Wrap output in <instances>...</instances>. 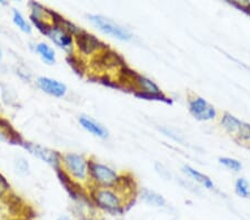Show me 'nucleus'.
<instances>
[{
	"label": "nucleus",
	"instance_id": "nucleus-1",
	"mask_svg": "<svg viewBox=\"0 0 250 220\" xmlns=\"http://www.w3.org/2000/svg\"><path fill=\"white\" fill-rule=\"evenodd\" d=\"M90 199L98 209L109 215H122L129 202L128 189L120 187L99 188L90 189Z\"/></svg>",
	"mask_w": 250,
	"mask_h": 220
},
{
	"label": "nucleus",
	"instance_id": "nucleus-2",
	"mask_svg": "<svg viewBox=\"0 0 250 220\" xmlns=\"http://www.w3.org/2000/svg\"><path fill=\"white\" fill-rule=\"evenodd\" d=\"M60 168H62L63 175L74 183H89V159L86 156L75 153L62 155Z\"/></svg>",
	"mask_w": 250,
	"mask_h": 220
},
{
	"label": "nucleus",
	"instance_id": "nucleus-3",
	"mask_svg": "<svg viewBox=\"0 0 250 220\" xmlns=\"http://www.w3.org/2000/svg\"><path fill=\"white\" fill-rule=\"evenodd\" d=\"M124 177L114 168L89 159V183L92 187L116 188L122 185Z\"/></svg>",
	"mask_w": 250,
	"mask_h": 220
},
{
	"label": "nucleus",
	"instance_id": "nucleus-4",
	"mask_svg": "<svg viewBox=\"0 0 250 220\" xmlns=\"http://www.w3.org/2000/svg\"><path fill=\"white\" fill-rule=\"evenodd\" d=\"M88 20L103 34L110 36L115 39L122 40V41H129L134 37L130 30L103 15H88Z\"/></svg>",
	"mask_w": 250,
	"mask_h": 220
},
{
	"label": "nucleus",
	"instance_id": "nucleus-5",
	"mask_svg": "<svg viewBox=\"0 0 250 220\" xmlns=\"http://www.w3.org/2000/svg\"><path fill=\"white\" fill-rule=\"evenodd\" d=\"M188 110L193 118L200 120V121H210L217 117L216 108L205 98L197 95L189 97Z\"/></svg>",
	"mask_w": 250,
	"mask_h": 220
},
{
	"label": "nucleus",
	"instance_id": "nucleus-6",
	"mask_svg": "<svg viewBox=\"0 0 250 220\" xmlns=\"http://www.w3.org/2000/svg\"><path fill=\"white\" fill-rule=\"evenodd\" d=\"M75 43L78 50L84 56L98 55L107 49L104 43H103L96 36L82 30L78 35L75 36Z\"/></svg>",
	"mask_w": 250,
	"mask_h": 220
},
{
	"label": "nucleus",
	"instance_id": "nucleus-7",
	"mask_svg": "<svg viewBox=\"0 0 250 220\" xmlns=\"http://www.w3.org/2000/svg\"><path fill=\"white\" fill-rule=\"evenodd\" d=\"M129 77L131 79L132 85L136 87V89L139 91L141 96L154 98H158L163 96V91H161L160 88L157 86L151 79L146 77V76H143L135 73V71H131Z\"/></svg>",
	"mask_w": 250,
	"mask_h": 220
},
{
	"label": "nucleus",
	"instance_id": "nucleus-8",
	"mask_svg": "<svg viewBox=\"0 0 250 220\" xmlns=\"http://www.w3.org/2000/svg\"><path fill=\"white\" fill-rule=\"evenodd\" d=\"M25 148L28 151H30V154L36 156V157L39 159H42V161L49 163L50 166L56 168L57 170L60 169V165H62V155H60L58 151H55L47 147L37 145V143L30 142H27L25 145Z\"/></svg>",
	"mask_w": 250,
	"mask_h": 220
},
{
	"label": "nucleus",
	"instance_id": "nucleus-9",
	"mask_svg": "<svg viewBox=\"0 0 250 220\" xmlns=\"http://www.w3.org/2000/svg\"><path fill=\"white\" fill-rule=\"evenodd\" d=\"M45 35L49 38L56 46H58L62 49L66 51H70L74 47L75 37L71 34L68 33L62 27L51 23L49 28L46 30Z\"/></svg>",
	"mask_w": 250,
	"mask_h": 220
},
{
	"label": "nucleus",
	"instance_id": "nucleus-10",
	"mask_svg": "<svg viewBox=\"0 0 250 220\" xmlns=\"http://www.w3.org/2000/svg\"><path fill=\"white\" fill-rule=\"evenodd\" d=\"M36 82L43 93L50 95L52 97L62 98L67 94V86L57 79L42 76V77H39Z\"/></svg>",
	"mask_w": 250,
	"mask_h": 220
},
{
	"label": "nucleus",
	"instance_id": "nucleus-11",
	"mask_svg": "<svg viewBox=\"0 0 250 220\" xmlns=\"http://www.w3.org/2000/svg\"><path fill=\"white\" fill-rule=\"evenodd\" d=\"M78 121L84 130L94 135L95 137H98L100 139H106L109 136V131L103 123L97 121V120L92 119L88 116H80Z\"/></svg>",
	"mask_w": 250,
	"mask_h": 220
},
{
	"label": "nucleus",
	"instance_id": "nucleus-12",
	"mask_svg": "<svg viewBox=\"0 0 250 220\" xmlns=\"http://www.w3.org/2000/svg\"><path fill=\"white\" fill-rule=\"evenodd\" d=\"M183 173L186 174L188 177H190L191 179L195 180L196 182H198L199 185H201L204 188H206V189H208V190L215 189V183H213V181L210 179V177H208L207 175L200 173L199 170L195 169V168H192L191 166L185 165L183 167Z\"/></svg>",
	"mask_w": 250,
	"mask_h": 220
},
{
	"label": "nucleus",
	"instance_id": "nucleus-13",
	"mask_svg": "<svg viewBox=\"0 0 250 220\" xmlns=\"http://www.w3.org/2000/svg\"><path fill=\"white\" fill-rule=\"evenodd\" d=\"M243 120L237 118L236 116L231 115L230 113H224L220 117L221 127H223L229 135L235 136V137L238 131H239L240 127L243 126Z\"/></svg>",
	"mask_w": 250,
	"mask_h": 220
},
{
	"label": "nucleus",
	"instance_id": "nucleus-14",
	"mask_svg": "<svg viewBox=\"0 0 250 220\" xmlns=\"http://www.w3.org/2000/svg\"><path fill=\"white\" fill-rule=\"evenodd\" d=\"M140 198L145 203L151 206L161 208L166 206V199H165L160 194L156 193V191L148 189V188H143L140 190Z\"/></svg>",
	"mask_w": 250,
	"mask_h": 220
},
{
	"label": "nucleus",
	"instance_id": "nucleus-15",
	"mask_svg": "<svg viewBox=\"0 0 250 220\" xmlns=\"http://www.w3.org/2000/svg\"><path fill=\"white\" fill-rule=\"evenodd\" d=\"M36 53H37L43 61L52 65L56 62V53L52 48L46 42H39L36 45Z\"/></svg>",
	"mask_w": 250,
	"mask_h": 220
},
{
	"label": "nucleus",
	"instance_id": "nucleus-16",
	"mask_svg": "<svg viewBox=\"0 0 250 220\" xmlns=\"http://www.w3.org/2000/svg\"><path fill=\"white\" fill-rule=\"evenodd\" d=\"M13 20H14L15 25L17 26L19 29L22 31V33L31 34V31H32L31 25L27 21L26 18L22 16V14L20 13V11H18L17 9H14V11H13Z\"/></svg>",
	"mask_w": 250,
	"mask_h": 220
},
{
	"label": "nucleus",
	"instance_id": "nucleus-17",
	"mask_svg": "<svg viewBox=\"0 0 250 220\" xmlns=\"http://www.w3.org/2000/svg\"><path fill=\"white\" fill-rule=\"evenodd\" d=\"M236 194L241 198H250V186L245 178H238L235 183Z\"/></svg>",
	"mask_w": 250,
	"mask_h": 220
},
{
	"label": "nucleus",
	"instance_id": "nucleus-18",
	"mask_svg": "<svg viewBox=\"0 0 250 220\" xmlns=\"http://www.w3.org/2000/svg\"><path fill=\"white\" fill-rule=\"evenodd\" d=\"M218 161L220 165H223L224 167H226L229 170L235 171V173L240 171L241 168H243V165H241V162L239 161V160L231 158V157H220L218 159Z\"/></svg>",
	"mask_w": 250,
	"mask_h": 220
},
{
	"label": "nucleus",
	"instance_id": "nucleus-19",
	"mask_svg": "<svg viewBox=\"0 0 250 220\" xmlns=\"http://www.w3.org/2000/svg\"><path fill=\"white\" fill-rule=\"evenodd\" d=\"M236 138L241 140V141L249 142L250 141V125L247 122L243 123V126L240 127L239 131L236 135Z\"/></svg>",
	"mask_w": 250,
	"mask_h": 220
},
{
	"label": "nucleus",
	"instance_id": "nucleus-20",
	"mask_svg": "<svg viewBox=\"0 0 250 220\" xmlns=\"http://www.w3.org/2000/svg\"><path fill=\"white\" fill-rule=\"evenodd\" d=\"M15 167L17 173H19L20 175L29 174V163L26 161V159L18 158L15 162Z\"/></svg>",
	"mask_w": 250,
	"mask_h": 220
},
{
	"label": "nucleus",
	"instance_id": "nucleus-21",
	"mask_svg": "<svg viewBox=\"0 0 250 220\" xmlns=\"http://www.w3.org/2000/svg\"><path fill=\"white\" fill-rule=\"evenodd\" d=\"M8 187H9V185H8L6 179L2 177L1 175H0V194H2L3 191H5L6 189H8Z\"/></svg>",
	"mask_w": 250,
	"mask_h": 220
},
{
	"label": "nucleus",
	"instance_id": "nucleus-22",
	"mask_svg": "<svg viewBox=\"0 0 250 220\" xmlns=\"http://www.w3.org/2000/svg\"><path fill=\"white\" fill-rule=\"evenodd\" d=\"M56 220H72L69 216H67V215H62V216H59V217L56 219Z\"/></svg>",
	"mask_w": 250,
	"mask_h": 220
},
{
	"label": "nucleus",
	"instance_id": "nucleus-23",
	"mask_svg": "<svg viewBox=\"0 0 250 220\" xmlns=\"http://www.w3.org/2000/svg\"><path fill=\"white\" fill-rule=\"evenodd\" d=\"M2 57V51H1V49H0V58Z\"/></svg>",
	"mask_w": 250,
	"mask_h": 220
},
{
	"label": "nucleus",
	"instance_id": "nucleus-24",
	"mask_svg": "<svg viewBox=\"0 0 250 220\" xmlns=\"http://www.w3.org/2000/svg\"><path fill=\"white\" fill-rule=\"evenodd\" d=\"M2 3H5V2H2V1H0V5H2Z\"/></svg>",
	"mask_w": 250,
	"mask_h": 220
}]
</instances>
